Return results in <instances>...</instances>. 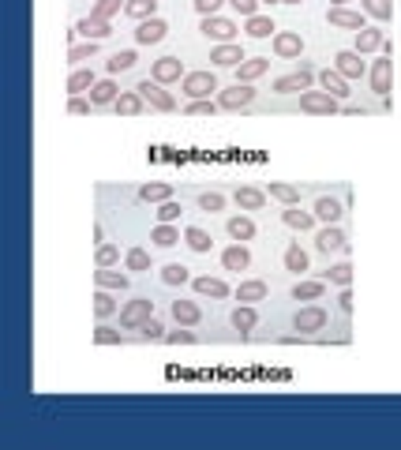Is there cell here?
<instances>
[{"instance_id":"obj_1","label":"cell","mask_w":401,"mask_h":450,"mask_svg":"<svg viewBox=\"0 0 401 450\" xmlns=\"http://www.w3.org/2000/svg\"><path fill=\"white\" fill-rule=\"evenodd\" d=\"M154 316V300L150 296H139V300H127L124 308H120V327L124 331H139L147 319Z\"/></svg>"},{"instance_id":"obj_2","label":"cell","mask_w":401,"mask_h":450,"mask_svg":"<svg viewBox=\"0 0 401 450\" xmlns=\"http://www.w3.org/2000/svg\"><path fill=\"white\" fill-rule=\"evenodd\" d=\"M180 83H184V94H188L191 102H195V98H210V94L218 91V79H214V71H188Z\"/></svg>"},{"instance_id":"obj_3","label":"cell","mask_w":401,"mask_h":450,"mask_svg":"<svg viewBox=\"0 0 401 450\" xmlns=\"http://www.w3.org/2000/svg\"><path fill=\"white\" fill-rule=\"evenodd\" d=\"M300 109L304 113H319V117H334V113L341 109V102L334 98V94H326V91H304L300 94Z\"/></svg>"},{"instance_id":"obj_4","label":"cell","mask_w":401,"mask_h":450,"mask_svg":"<svg viewBox=\"0 0 401 450\" xmlns=\"http://www.w3.org/2000/svg\"><path fill=\"white\" fill-rule=\"evenodd\" d=\"M135 91L147 98V106H154V109H162V113H173V109H176V98H173L169 91H162V83H158V79H143Z\"/></svg>"},{"instance_id":"obj_5","label":"cell","mask_w":401,"mask_h":450,"mask_svg":"<svg viewBox=\"0 0 401 450\" xmlns=\"http://www.w3.org/2000/svg\"><path fill=\"white\" fill-rule=\"evenodd\" d=\"M311 75H315V71H311L308 64H300V71H289V75L274 79V91L278 94H300V91H308L311 86Z\"/></svg>"},{"instance_id":"obj_6","label":"cell","mask_w":401,"mask_h":450,"mask_svg":"<svg viewBox=\"0 0 401 450\" xmlns=\"http://www.w3.org/2000/svg\"><path fill=\"white\" fill-rule=\"evenodd\" d=\"M199 30H203L206 38H214L218 45L236 38V23H232V19H221V15H203V27H199Z\"/></svg>"},{"instance_id":"obj_7","label":"cell","mask_w":401,"mask_h":450,"mask_svg":"<svg viewBox=\"0 0 401 450\" xmlns=\"http://www.w3.org/2000/svg\"><path fill=\"white\" fill-rule=\"evenodd\" d=\"M252 102H255L252 83H232L229 91L218 94V106H221V109H244V106H252Z\"/></svg>"},{"instance_id":"obj_8","label":"cell","mask_w":401,"mask_h":450,"mask_svg":"<svg viewBox=\"0 0 401 450\" xmlns=\"http://www.w3.org/2000/svg\"><path fill=\"white\" fill-rule=\"evenodd\" d=\"M293 327L300 334H315V331H323L326 327V308H315V304H311V308H300L293 316Z\"/></svg>"},{"instance_id":"obj_9","label":"cell","mask_w":401,"mask_h":450,"mask_svg":"<svg viewBox=\"0 0 401 450\" xmlns=\"http://www.w3.org/2000/svg\"><path fill=\"white\" fill-rule=\"evenodd\" d=\"M304 53V38L296 34V30H278L274 34V56H282V60H293V56Z\"/></svg>"},{"instance_id":"obj_10","label":"cell","mask_w":401,"mask_h":450,"mask_svg":"<svg viewBox=\"0 0 401 450\" xmlns=\"http://www.w3.org/2000/svg\"><path fill=\"white\" fill-rule=\"evenodd\" d=\"M390 83H394V64H390V56H382V60L372 64V91L379 94V98H387Z\"/></svg>"},{"instance_id":"obj_11","label":"cell","mask_w":401,"mask_h":450,"mask_svg":"<svg viewBox=\"0 0 401 450\" xmlns=\"http://www.w3.org/2000/svg\"><path fill=\"white\" fill-rule=\"evenodd\" d=\"M75 34H83L86 42H101V38L113 34V27H109V19H98V15H86V19L75 23Z\"/></svg>"},{"instance_id":"obj_12","label":"cell","mask_w":401,"mask_h":450,"mask_svg":"<svg viewBox=\"0 0 401 450\" xmlns=\"http://www.w3.org/2000/svg\"><path fill=\"white\" fill-rule=\"evenodd\" d=\"M360 56H364V53H356V49H341L338 56H334V68H338L345 79H360V75H364V71H367Z\"/></svg>"},{"instance_id":"obj_13","label":"cell","mask_w":401,"mask_h":450,"mask_svg":"<svg viewBox=\"0 0 401 450\" xmlns=\"http://www.w3.org/2000/svg\"><path fill=\"white\" fill-rule=\"evenodd\" d=\"M165 34H169V27H165V23L154 15V19H143V23H139V30H135V42H139V45H158Z\"/></svg>"},{"instance_id":"obj_14","label":"cell","mask_w":401,"mask_h":450,"mask_svg":"<svg viewBox=\"0 0 401 450\" xmlns=\"http://www.w3.org/2000/svg\"><path fill=\"white\" fill-rule=\"evenodd\" d=\"M319 83H323V91H326V94H334L338 102H345V98L352 94V91H349V79H345L338 68H334V71H330V68L319 71Z\"/></svg>"},{"instance_id":"obj_15","label":"cell","mask_w":401,"mask_h":450,"mask_svg":"<svg viewBox=\"0 0 401 450\" xmlns=\"http://www.w3.org/2000/svg\"><path fill=\"white\" fill-rule=\"evenodd\" d=\"M326 19H330V27H345V30H364L367 27L364 12H349V8H330Z\"/></svg>"},{"instance_id":"obj_16","label":"cell","mask_w":401,"mask_h":450,"mask_svg":"<svg viewBox=\"0 0 401 450\" xmlns=\"http://www.w3.org/2000/svg\"><path fill=\"white\" fill-rule=\"evenodd\" d=\"M210 60L218 64V68H236V64H244L247 56L240 53V45H232V42H221V45H214V49H210Z\"/></svg>"},{"instance_id":"obj_17","label":"cell","mask_w":401,"mask_h":450,"mask_svg":"<svg viewBox=\"0 0 401 450\" xmlns=\"http://www.w3.org/2000/svg\"><path fill=\"white\" fill-rule=\"evenodd\" d=\"M315 248H319L323 255H330V252H345V233L338 229V225H326V229H319Z\"/></svg>"},{"instance_id":"obj_18","label":"cell","mask_w":401,"mask_h":450,"mask_svg":"<svg viewBox=\"0 0 401 450\" xmlns=\"http://www.w3.org/2000/svg\"><path fill=\"white\" fill-rule=\"evenodd\" d=\"M154 79L158 83H176V79H184L180 56H162V60H154Z\"/></svg>"},{"instance_id":"obj_19","label":"cell","mask_w":401,"mask_h":450,"mask_svg":"<svg viewBox=\"0 0 401 450\" xmlns=\"http://www.w3.org/2000/svg\"><path fill=\"white\" fill-rule=\"evenodd\" d=\"M270 71V60L267 56H252V60L236 64V83H255L259 75H267Z\"/></svg>"},{"instance_id":"obj_20","label":"cell","mask_w":401,"mask_h":450,"mask_svg":"<svg viewBox=\"0 0 401 450\" xmlns=\"http://www.w3.org/2000/svg\"><path fill=\"white\" fill-rule=\"evenodd\" d=\"M94 281H98V289H113V293H124L127 289V274L124 270H113V267H98L94 270Z\"/></svg>"},{"instance_id":"obj_21","label":"cell","mask_w":401,"mask_h":450,"mask_svg":"<svg viewBox=\"0 0 401 450\" xmlns=\"http://www.w3.org/2000/svg\"><path fill=\"white\" fill-rule=\"evenodd\" d=\"M113 109L120 113V117H139V113L147 109V98H143L139 91H124V94L113 102Z\"/></svg>"},{"instance_id":"obj_22","label":"cell","mask_w":401,"mask_h":450,"mask_svg":"<svg viewBox=\"0 0 401 450\" xmlns=\"http://www.w3.org/2000/svg\"><path fill=\"white\" fill-rule=\"evenodd\" d=\"M221 267H226V270H247V267H252V255H247V248H244V244L226 248V252H221Z\"/></svg>"},{"instance_id":"obj_23","label":"cell","mask_w":401,"mask_h":450,"mask_svg":"<svg viewBox=\"0 0 401 450\" xmlns=\"http://www.w3.org/2000/svg\"><path fill=\"white\" fill-rule=\"evenodd\" d=\"M173 319L180 327H195L199 319H203V311H199L195 300H173Z\"/></svg>"},{"instance_id":"obj_24","label":"cell","mask_w":401,"mask_h":450,"mask_svg":"<svg viewBox=\"0 0 401 450\" xmlns=\"http://www.w3.org/2000/svg\"><path fill=\"white\" fill-rule=\"evenodd\" d=\"M229 323H232V331L247 334V331H255V323H259V316H255V308H252V304H240V308H232Z\"/></svg>"},{"instance_id":"obj_25","label":"cell","mask_w":401,"mask_h":450,"mask_svg":"<svg viewBox=\"0 0 401 450\" xmlns=\"http://www.w3.org/2000/svg\"><path fill=\"white\" fill-rule=\"evenodd\" d=\"M117 98H120V91H117L113 79H98V83L90 86V102L94 106H113Z\"/></svg>"},{"instance_id":"obj_26","label":"cell","mask_w":401,"mask_h":450,"mask_svg":"<svg viewBox=\"0 0 401 450\" xmlns=\"http://www.w3.org/2000/svg\"><path fill=\"white\" fill-rule=\"evenodd\" d=\"M191 285H195L199 296H214V300H226V296H229V285L221 278H195Z\"/></svg>"},{"instance_id":"obj_27","label":"cell","mask_w":401,"mask_h":450,"mask_svg":"<svg viewBox=\"0 0 401 450\" xmlns=\"http://www.w3.org/2000/svg\"><path fill=\"white\" fill-rule=\"evenodd\" d=\"M382 45H387L382 30H375V27L356 30V53H375V49H382Z\"/></svg>"},{"instance_id":"obj_28","label":"cell","mask_w":401,"mask_h":450,"mask_svg":"<svg viewBox=\"0 0 401 450\" xmlns=\"http://www.w3.org/2000/svg\"><path fill=\"white\" fill-rule=\"evenodd\" d=\"M282 222L289 225V229H300V233H308L311 225H315V214L300 211V206H289V211H282Z\"/></svg>"},{"instance_id":"obj_29","label":"cell","mask_w":401,"mask_h":450,"mask_svg":"<svg viewBox=\"0 0 401 450\" xmlns=\"http://www.w3.org/2000/svg\"><path fill=\"white\" fill-rule=\"evenodd\" d=\"M236 206H244V211H263V206H267V191H259V188H236Z\"/></svg>"},{"instance_id":"obj_30","label":"cell","mask_w":401,"mask_h":450,"mask_svg":"<svg viewBox=\"0 0 401 450\" xmlns=\"http://www.w3.org/2000/svg\"><path fill=\"white\" fill-rule=\"evenodd\" d=\"M326 281H296L293 285V300H323Z\"/></svg>"},{"instance_id":"obj_31","label":"cell","mask_w":401,"mask_h":450,"mask_svg":"<svg viewBox=\"0 0 401 450\" xmlns=\"http://www.w3.org/2000/svg\"><path fill=\"white\" fill-rule=\"evenodd\" d=\"M315 218H323L326 225H334L341 218V203L338 199H330V196H319L315 199Z\"/></svg>"},{"instance_id":"obj_32","label":"cell","mask_w":401,"mask_h":450,"mask_svg":"<svg viewBox=\"0 0 401 450\" xmlns=\"http://www.w3.org/2000/svg\"><path fill=\"white\" fill-rule=\"evenodd\" d=\"M229 237L240 240V244H244V240H252V237H255V222L247 218V214H236V218H229Z\"/></svg>"},{"instance_id":"obj_33","label":"cell","mask_w":401,"mask_h":450,"mask_svg":"<svg viewBox=\"0 0 401 450\" xmlns=\"http://www.w3.org/2000/svg\"><path fill=\"white\" fill-rule=\"evenodd\" d=\"M184 244L191 248V252H210V233L206 229H199V225H191V229H184Z\"/></svg>"},{"instance_id":"obj_34","label":"cell","mask_w":401,"mask_h":450,"mask_svg":"<svg viewBox=\"0 0 401 450\" xmlns=\"http://www.w3.org/2000/svg\"><path fill=\"white\" fill-rule=\"evenodd\" d=\"M236 300H240V304L267 300V281H244V285L236 289Z\"/></svg>"},{"instance_id":"obj_35","label":"cell","mask_w":401,"mask_h":450,"mask_svg":"<svg viewBox=\"0 0 401 450\" xmlns=\"http://www.w3.org/2000/svg\"><path fill=\"white\" fill-rule=\"evenodd\" d=\"M154 12H158V0H127L124 4V15H132V19H154Z\"/></svg>"},{"instance_id":"obj_36","label":"cell","mask_w":401,"mask_h":450,"mask_svg":"<svg viewBox=\"0 0 401 450\" xmlns=\"http://www.w3.org/2000/svg\"><path fill=\"white\" fill-rule=\"evenodd\" d=\"M270 199H278V203H285V206H296V203H300V188L274 180V184H270Z\"/></svg>"},{"instance_id":"obj_37","label":"cell","mask_w":401,"mask_h":450,"mask_svg":"<svg viewBox=\"0 0 401 450\" xmlns=\"http://www.w3.org/2000/svg\"><path fill=\"white\" fill-rule=\"evenodd\" d=\"M285 270H293V274H304V270H308V252H304L300 244L285 248Z\"/></svg>"},{"instance_id":"obj_38","label":"cell","mask_w":401,"mask_h":450,"mask_svg":"<svg viewBox=\"0 0 401 450\" xmlns=\"http://www.w3.org/2000/svg\"><path fill=\"white\" fill-rule=\"evenodd\" d=\"M154 244H158V248H173V244H180V229H176L173 222H158V229H154Z\"/></svg>"},{"instance_id":"obj_39","label":"cell","mask_w":401,"mask_h":450,"mask_svg":"<svg viewBox=\"0 0 401 450\" xmlns=\"http://www.w3.org/2000/svg\"><path fill=\"white\" fill-rule=\"evenodd\" d=\"M139 199H143V203H165V199H173V188H169V184H143Z\"/></svg>"},{"instance_id":"obj_40","label":"cell","mask_w":401,"mask_h":450,"mask_svg":"<svg viewBox=\"0 0 401 450\" xmlns=\"http://www.w3.org/2000/svg\"><path fill=\"white\" fill-rule=\"evenodd\" d=\"M109 293H113V289H98V293H94V316H98V319H109V316L120 308V304H117Z\"/></svg>"},{"instance_id":"obj_41","label":"cell","mask_w":401,"mask_h":450,"mask_svg":"<svg viewBox=\"0 0 401 450\" xmlns=\"http://www.w3.org/2000/svg\"><path fill=\"white\" fill-rule=\"evenodd\" d=\"M94 83H98V79H94V71L79 68V71H71V79H68V94H83V91H90Z\"/></svg>"},{"instance_id":"obj_42","label":"cell","mask_w":401,"mask_h":450,"mask_svg":"<svg viewBox=\"0 0 401 450\" xmlns=\"http://www.w3.org/2000/svg\"><path fill=\"white\" fill-rule=\"evenodd\" d=\"M162 281H165V285H184V281H191V274H188L184 263H165V267H162Z\"/></svg>"},{"instance_id":"obj_43","label":"cell","mask_w":401,"mask_h":450,"mask_svg":"<svg viewBox=\"0 0 401 450\" xmlns=\"http://www.w3.org/2000/svg\"><path fill=\"white\" fill-rule=\"evenodd\" d=\"M247 34L252 38H270L274 34V19H270V15H252V19H247Z\"/></svg>"},{"instance_id":"obj_44","label":"cell","mask_w":401,"mask_h":450,"mask_svg":"<svg viewBox=\"0 0 401 450\" xmlns=\"http://www.w3.org/2000/svg\"><path fill=\"white\" fill-rule=\"evenodd\" d=\"M218 109H221V106H218V102H210V98H195V102H188V106H184L188 117H214Z\"/></svg>"},{"instance_id":"obj_45","label":"cell","mask_w":401,"mask_h":450,"mask_svg":"<svg viewBox=\"0 0 401 450\" xmlns=\"http://www.w3.org/2000/svg\"><path fill=\"white\" fill-rule=\"evenodd\" d=\"M221 206H226V196H221V191H203V196H199V211L203 214H218Z\"/></svg>"},{"instance_id":"obj_46","label":"cell","mask_w":401,"mask_h":450,"mask_svg":"<svg viewBox=\"0 0 401 450\" xmlns=\"http://www.w3.org/2000/svg\"><path fill=\"white\" fill-rule=\"evenodd\" d=\"M124 267H127V270H150V252H143V248H132V252L124 255Z\"/></svg>"},{"instance_id":"obj_47","label":"cell","mask_w":401,"mask_h":450,"mask_svg":"<svg viewBox=\"0 0 401 450\" xmlns=\"http://www.w3.org/2000/svg\"><path fill=\"white\" fill-rule=\"evenodd\" d=\"M127 68H135V49H120V53H113V60H109V71H127Z\"/></svg>"},{"instance_id":"obj_48","label":"cell","mask_w":401,"mask_h":450,"mask_svg":"<svg viewBox=\"0 0 401 450\" xmlns=\"http://www.w3.org/2000/svg\"><path fill=\"white\" fill-rule=\"evenodd\" d=\"M90 56H98V42L71 45V49H68V60H71V64H83V60H90Z\"/></svg>"},{"instance_id":"obj_49","label":"cell","mask_w":401,"mask_h":450,"mask_svg":"<svg viewBox=\"0 0 401 450\" xmlns=\"http://www.w3.org/2000/svg\"><path fill=\"white\" fill-rule=\"evenodd\" d=\"M139 338H143V342H162V338H165V327H162V323H158V319H154V316H150V319H147V323H143V327H139Z\"/></svg>"},{"instance_id":"obj_50","label":"cell","mask_w":401,"mask_h":450,"mask_svg":"<svg viewBox=\"0 0 401 450\" xmlns=\"http://www.w3.org/2000/svg\"><path fill=\"white\" fill-rule=\"evenodd\" d=\"M364 12H367V15H375V19H382V23H387L390 15H394V8H390V0H364Z\"/></svg>"},{"instance_id":"obj_51","label":"cell","mask_w":401,"mask_h":450,"mask_svg":"<svg viewBox=\"0 0 401 450\" xmlns=\"http://www.w3.org/2000/svg\"><path fill=\"white\" fill-rule=\"evenodd\" d=\"M124 4L127 0H98V4H94V15H98V19H113L117 12H124Z\"/></svg>"},{"instance_id":"obj_52","label":"cell","mask_w":401,"mask_h":450,"mask_svg":"<svg viewBox=\"0 0 401 450\" xmlns=\"http://www.w3.org/2000/svg\"><path fill=\"white\" fill-rule=\"evenodd\" d=\"M326 281H334V285H349V281H352V267H349V263H338V267H330V270H326Z\"/></svg>"},{"instance_id":"obj_53","label":"cell","mask_w":401,"mask_h":450,"mask_svg":"<svg viewBox=\"0 0 401 450\" xmlns=\"http://www.w3.org/2000/svg\"><path fill=\"white\" fill-rule=\"evenodd\" d=\"M120 263V248L117 244H98V267H117Z\"/></svg>"},{"instance_id":"obj_54","label":"cell","mask_w":401,"mask_h":450,"mask_svg":"<svg viewBox=\"0 0 401 450\" xmlns=\"http://www.w3.org/2000/svg\"><path fill=\"white\" fill-rule=\"evenodd\" d=\"M90 109H94V102H86L83 94H71V102H68V113H71V117H86Z\"/></svg>"},{"instance_id":"obj_55","label":"cell","mask_w":401,"mask_h":450,"mask_svg":"<svg viewBox=\"0 0 401 450\" xmlns=\"http://www.w3.org/2000/svg\"><path fill=\"white\" fill-rule=\"evenodd\" d=\"M94 342L98 345H120V334L113 327H98V331H94Z\"/></svg>"},{"instance_id":"obj_56","label":"cell","mask_w":401,"mask_h":450,"mask_svg":"<svg viewBox=\"0 0 401 450\" xmlns=\"http://www.w3.org/2000/svg\"><path fill=\"white\" fill-rule=\"evenodd\" d=\"M232 8H236L240 15H247V19H252V15H259V4L263 0H229Z\"/></svg>"},{"instance_id":"obj_57","label":"cell","mask_w":401,"mask_h":450,"mask_svg":"<svg viewBox=\"0 0 401 450\" xmlns=\"http://www.w3.org/2000/svg\"><path fill=\"white\" fill-rule=\"evenodd\" d=\"M180 218V203H173V199H165L162 211H158V222H176Z\"/></svg>"},{"instance_id":"obj_58","label":"cell","mask_w":401,"mask_h":450,"mask_svg":"<svg viewBox=\"0 0 401 450\" xmlns=\"http://www.w3.org/2000/svg\"><path fill=\"white\" fill-rule=\"evenodd\" d=\"M221 4H226V0H195V12L199 15H218Z\"/></svg>"},{"instance_id":"obj_59","label":"cell","mask_w":401,"mask_h":450,"mask_svg":"<svg viewBox=\"0 0 401 450\" xmlns=\"http://www.w3.org/2000/svg\"><path fill=\"white\" fill-rule=\"evenodd\" d=\"M165 342H169V345H191V342H195V334H191V331H173V334H165Z\"/></svg>"},{"instance_id":"obj_60","label":"cell","mask_w":401,"mask_h":450,"mask_svg":"<svg viewBox=\"0 0 401 450\" xmlns=\"http://www.w3.org/2000/svg\"><path fill=\"white\" fill-rule=\"evenodd\" d=\"M338 308L345 311V316H349V311H352V293H349V285L341 289V296H338Z\"/></svg>"},{"instance_id":"obj_61","label":"cell","mask_w":401,"mask_h":450,"mask_svg":"<svg viewBox=\"0 0 401 450\" xmlns=\"http://www.w3.org/2000/svg\"><path fill=\"white\" fill-rule=\"evenodd\" d=\"M278 4H304V0H278Z\"/></svg>"},{"instance_id":"obj_62","label":"cell","mask_w":401,"mask_h":450,"mask_svg":"<svg viewBox=\"0 0 401 450\" xmlns=\"http://www.w3.org/2000/svg\"><path fill=\"white\" fill-rule=\"evenodd\" d=\"M345 4H349V0H334V8H345Z\"/></svg>"},{"instance_id":"obj_63","label":"cell","mask_w":401,"mask_h":450,"mask_svg":"<svg viewBox=\"0 0 401 450\" xmlns=\"http://www.w3.org/2000/svg\"><path fill=\"white\" fill-rule=\"evenodd\" d=\"M263 4H278V0H263Z\"/></svg>"}]
</instances>
